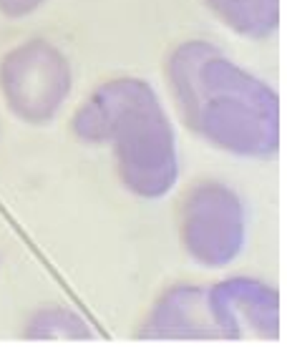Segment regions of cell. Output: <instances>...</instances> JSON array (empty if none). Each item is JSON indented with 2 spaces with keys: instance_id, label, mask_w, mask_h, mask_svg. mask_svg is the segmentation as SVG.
I'll use <instances>...</instances> for the list:
<instances>
[{
  "instance_id": "cell-1",
  "label": "cell",
  "mask_w": 287,
  "mask_h": 352,
  "mask_svg": "<svg viewBox=\"0 0 287 352\" xmlns=\"http://www.w3.org/2000/svg\"><path fill=\"white\" fill-rule=\"evenodd\" d=\"M171 98L191 131L214 148L267 159L280 146V101L265 81L209 41H187L167 58Z\"/></svg>"
},
{
  "instance_id": "cell-2",
  "label": "cell",
  "mask_w": 287,
  "mask_h": 352,
  "mask_svg": "<svg viewBox=\"0 0 287 352\" xmlns=\"http://www.w3.org/2000/svg\"><path fill=\"white\" fill-rule=\"evenodd\" d=\"M83 144L114 146L118 179L141 199L167 197L179 176L177 136L159 96L144 78L106 81L71 121Z\"/></svg>"
},
{
  "instance_id": "cell-3",
  "label": "cell",
  "mask_w": 287,
  "mask_h": 352,
  "mask_svg": "<svg viewBox=\"0 0 287 352\" xmlns=\"http://www.w3.org/2000/svg\"><path fill=\"white\" fill-rule=\"evenodd\" d=\"M71 88V60L45 38H30L0 58V96L23 124L43 126L53 121Z\"/></svg>"
},
{
  "instance_id": "cell-4",
  "label": "cell",
  "mask_w": 287,
  "mask_h": 352,
  "mask_svg": "<svg viewBox=\"0 0 287 352\" xmlns=\"http://www.w3.org/2000/svg\"><path fill=\"white\" fill-rule=\"evenodd\" d=\"M247 234L242 199L220 182H202L187 191L179 209L182 247L202 267L217 270L240 257Z\"/></svg>"
},
{
  "instance_id": "cell-5",
  "label": "cell",
  "mask_w": 287,
  "mask_h": 352,
  "mask_svg": "<svg viewBox=\"0 0 287 352\" xmlns=\"http://www.w3.org/2000/svg\"><path fill=\"white\" fill-rule=\"evenodd\" d=\"M217 335L227 340L280 338V300L273 287L250 277L224 279L206 289Z\"/></svg>"
},
{
  "instance_id": "cell-6",
  "label": "cell",
  "mask_w": 287,
  "mask_h": 352,
  "mask_svg": "<svg viewBox=\"0 0 287 352\" xmlns=\"http://www.w3.org/2000/svg\"><path fill=\"white\" fill-rule=\"evenodd\" d=\"M141 338L156 340H194V338H220L214 327L206 289L202 287H177L162 294L151 307Z\"/></svg>"
},
{
  "instance_id": "cell-7",
  "label": "cell",
  "mask_w": 287,
  "mask_h": 352,
  "mask_svg": "<svg viewBox=\"0 0 287 352\" xmlns=\"http://www.w3.org/2000/svg\"><path fill=\"white\" fill-rule=\"evenodd\" d=\"M209 13L250 41L270 38L280 25V0H204Z\"/></svg>"
},
{
  "instance_id": "cell-8",
  "label": "cell",
  "mask_w": 287,
  "mask_h": 352,
  "mask_svg": "<svg viewBox=\"0 0 287 352\" xmlns=\"http://www.w3.org/2000/svg\"><path fill=\"white\" fill-rule=\"evenodd\" d=\"M25 338L33 340H89V324L66 307L41 309L28 324Z\"/></svg>"
},
{
  "instance_id": "cell-9",
  "label": "cell",
  "mask_w": 287,
  "mask_h": 352,
  "mask_svg": "<svg viewBox=\"0 0 287 352\" xmlns=\"http://www.w3.org/2000/svg\"><path fill=\"white\" fill-rule=\"evenodd\" d=\"M48 0H0V13L8 18H25L36 13L38 8H43Z\"/></svg>"
}]
</instances>
